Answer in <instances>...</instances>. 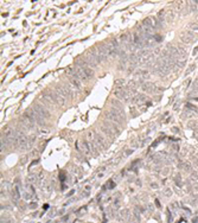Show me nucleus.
Returning <instances> with one entry per match:
<instances>
[{"mask_svg":"<svg viewBox=\"0 0 198 223\" xmlns=\"http://www.w3.org/2000/svg\"><path fill=\"white\" fill-rule=\"evenodd\" d=\"M104 116H106V119H107L108 121H112V122L118 124V125H122L123 122H125V120H123L118 113H115V112L113 110V108L107 110V112L104 113Z\"/></svg>","mask_w":198,"mask_h":223,"instance_id":"nucleus-1","label":"nucleus"},{"mask_svg":"<svg viewBox=\"0 0 198 223\" xmlns=\"http://www.w3.org/2000/svg\"><path fill=\"white\" fill-rule=\"evenodd\" d=\"M20 124H22L23 126H25L27 129H31V128L34 127L36 120L33 119V118H31V116L27 114V113H24L23 116H22V119H20Z\"/></svg>","mask_w":198,"mask_h":223,"instance_id":"nucleus-2","label":"nucleus"},{"mask_svg":"<svg viewBox=\"0 0 198 223\" xmlns=\"http://www.w3.org/2000/svg\"><path fill=\"white\" fill-rule=\"evenodd\" d=\"M96 141L99 142V145L101 146V148L103 151L107 150L108 146L110 145V141H107V136L101 134V133H96Z\"/></svg>","mask_w":198,"mask_h":223,"instance_id":"nucleus-3","label":"nucleus"},{"mask_svg":"<svg viewBox=\"0 0 198 223\" xmlns=\"http://www.w3.org/2000/svg\"><path fill=\"white\" fill-rule=\"evenodd\" d=\"M33 109H34V112H36L38 115L43 116V118H45V119L50 118V113L48 112V109L44 108L43 106H40V104H34V106H33Z\"/></svg>","mask_w":198,"mask_h":223,"instance_id":"nucleus-4","label":"nucleus"},{"mask_svg":"<svg viewBox=\"0 0 198 223\" xmlns=\"http://www.w3.org/2000/svg\"><path fill=\"white\" fill-rule=\"evenodd\" d=\"M34 141H36V136H34V135L27 136V141H26V144H25V145H24L23 147H20L19 150H20V151H30V150L32 148V146H33V144H34Z\"/></svg>","mask_w":198,"mask_h":223,"instance_id":"nucleus-5","label":"nucleus"},{"mask_svg":"<svg viewBox=\"0 0 198 223\" xmlns=\"http://www.w3.org/2000/svg\"><path fill=\"white\" fill-rule=\"evenodd\" d=\"M141 88L144 89L145 92H148V93H157V87H155V84L153 83H151V82H144V83H141Z\"/></svg>","mask_w":198,"mask_h":223,"instance_id":"nucleus-6","label":"nucleus"},{"mask_svg":"<svg viewBox=\"0 0 198 223\" xmlns=\"http://www.w3.org/2000/svg\"><path fill=\"white\" fill-rule=\"evenodd\" d=\"M74 68H75L76 75H77V77L80 78L81 81H87V80H88V76L86 75L84 70H83V69H82V68H81V66L78 65V64H76V65L74 66Z\"/></svg>","mask_w":198,"mask_h":223,"instance_id":"nucleus-7","label":"nucleus"},{"mask_svg":"<svg viewBox=\"0 0 198 223\" xmlns=\"http://www.w3.org/2000/svg\"><path fill=\"white\" fill-rule=\"evenodd\" d=\"M116 218H118V221H120V222H126V221H128L129 210L128 209H123V210H121V211L118 214Z\"/></svg>","mask_w":198,"mask_h":223,"instance_id":"nucleus-8","label":"nucleus"},{"mask_svg":"<svg viewBox=\"0 0 198 223\" xmlns=\"http://www.w3.org/2000/svg\"><path fill=\"white\" fill-rule=\"evenodd\" d=\"M103 126H106L107 128H109L110 131H113L115 134L116 133H120V128H119L118 124H114L112 121H108V120H104V122H103Z\"/></svg>","mask_w":198,"mask_h":223,"instance_id":"nucleus-9","label":"nucleus"},{"mask_svg":"<svg viewBox=\"0 0 198 223\" xmlns=\"http://www.w3.org/2000/svg\"><path fill=\"white\" fill-rule=\"evenodd\" d=\"M193 39V33L192 32H184L180 34V40L184 44H190Z\"/></svg>","mask_w":198,"mask_h":223,"instance_id":"nucleus-10","label":"nucleus"},{"mask_svg":"<svg viewBox=\"0 0 198 223\" xmlns=\"http://www.w3.org/2000/svg\"><path fill=\"white\" fill-rule=\"evenodd\" d=\"M80 151L84 156H88V154H90V146H89V144L87 140H83V141L80 144Z\"/></svg>","mask_w":198,"mask_h":223,"instance_id":"nucleus-11","label":"nucleus"},{"mask_svg":"<svg viewBox=\"0 0 198 223\" xmlns=\"http://www.w3.org/2000/svg\"><path fill=\"white\" fill-rule=\"evenodd\" d=\"M136 77L141 80V81H147L151 77V74L148 70H139L136 72Z\"/></svg>","mask_w":198,"mask_h":223,"instance_id":"nucleus-12","label":"nucleus"},{"mask_svg":"<svg viewBox=\"0 0 198 223\" xmlns=\"http://www.w3.org/2000/svg\"><path fill=\"white\" fill-rule=\"evenodd\" d=\"M170 71H171V69H170L168 66H166V65H160L159 68H158L157 72L159 74V76L165 77V76H167V75L170 74Z\"/></svg>","mask_w":198,"mask_h":223,"instance_id":"nucleus-13","label":"nucleus"},{"mask_svg":"<svg viewBox=\"0 0 198 223\" xmlns=\"http://www.w3.org/2000/svg\"><path fill=\"white\" fill-rule=\"evenodd\" d=\"M101 131L103 132V134L107 136V138H109L110 140H112V139H114V136H115V133H114L113 131H110L109 128H107L106 126H102V127H101Z\"/></svg>","mask_w":198,"mask_h":223,"instance_id":"nucleus-14","label":"nucleus"},{"mask_svg":"<svg viewBox=\"0 0 198 223\" xmlns=\"http://www.w3.org/2000/svg\"><path fill=\"white\" fill-rule=\"evenodd\" d=\"M11 196L13 199H19V197H20V192H19V189H18V186H14V188H12L11 190Z\"/></svg>","mask_w":198,"mask_h":223,"instance_id":"nucleus-15","label":"nucleus"},{"mask_svg":"<svg viewBox=\"0 0 198 223\" xmlns=\"http://www.w3.org/2000/svg\"><path fill=\"white\" fill-rule=\"evenodd\" d=\"M141 87V83L139 81H129L128 83V88L131 90H136V88Z\"/></svg>","mask_w":198,"mask_h":223,"instance_id":"nucleus-16","label":"nucleus"},{"mask_svg":"<svg viewBox=\"0 0 198 223\" xmlns=\"http://www.w3.org/2000/svg\"><path fill=\"white\" fill-rule=\"evenodd\" d=\"M95 139H96V132L94 131V129H90V131L88 132V134H87V140L93 142Z\"/></svg>","mask_w":198,"mask_h":223,"instance_id":"nucleus-17","label":"nucleus"},{"mask_svg":"<svg viewBox=\"0 0 198 223\" xmlns=\"http://www.w3.org/2000/svg\"><path fill=\"white\" fill-rule=\"evenodd\" d=\"M70 84L75 88V89H80L81 88V80H78V78H72V80L70 81Z\"/></svg>","mask_w":198,"mask_h":223,"instance_id":"nucleus-18","label":"nucleus"},{"mask_svg":"<svg viewBox=\"0 0 198 223\" xmlns=\"http://www.w3.org/2000/svg\"><path fill=\"white\" fill-rule=\"evenodd\" d=\"M110 103H112L113 108L122 109V103H121V102H120L119 100H116V98H114V100H112V101H110Z\"/></svg>","mask_w":198,"mask_h":223,"instance_id":"nucleus-19","label":"nucleus"},{"mask_svg":"<svg viewBox=\"0 0 198 223\" xmlns=\"http://www.w3.org/2000/svg\"><path fill=\"white\" fill-rule=\"evenodd\" d=\"M174 12L173 11H168L167 13H166V22H168V23H171L173 22V19H174Z\"/></svg>","mask_w":198,"mask_h":223,"instance_id":"nucleus-20","label":"nucleus"},{"mask_svg":"<svg viewBox=\"0 0 198 223\" xmlns=\"http://www.w3.org/2000/svg\"><path fill=\"white\" fill-rule=\"evenodd\" d=\"M185 65V60H176V68L177 69H180L183 66Z\"/></svg>","mask_w":198,"mask_h":223,"instance_id":"nucleus-21","label":"nucleus"},{"mask_svg":"<svg viewBox=\"0 0 198 223\" xmlns=\"http://www.w3.org/2000/svg\"><path fill=\"white\" fill-rule=\"evenodd\" d=\"M178 48V52H179V56H186V49L185 48H183L182 45H179V46H177Z\"/></svg>","mask_w":198,"mask_h":223,"instance_id":"nucleus-22","label":"nucleus"},{"mask_svg":"<svg viewBox=\"0 0 198 223\" xmlns=\"http://www.w3.org/2000/svg\"><path fill=\"white\" fill-rule=\"evenodd\" d=\"M157 18H158V20H159V22H164V19H165L166 18V14H165V12L164 11H160L159 12V13H158V16H157Z\"/></svg>","mask_w":198,"mask_h":223,"instance_id":"nucleus-23","label":"nucleus"},{"mask_svg":"<svg viewBox=\"0 0 198 223\" xmlns=\"http://www.w3.org/2000/svg\"><path fill=\"white\" fill-rule=\"evenodd\" d=\"M27 182H31V184H34L37 182V176L36 174H30L27 177Z\"/></svg>","mask_w":198,"mask_h":223,"instance_id":"nucleus-24","label":"nucleus"},{"mask_svg":"<svg viewBox=\"0 0 198 223\" xmlns=\"http://www.w3.org/2000/svg\"><path fill=\"white\" fill-rule=\"evenodd\" d=\"M6 147H7V145H6V142L1 139V142H0V151L1 152H5L6 151Z\"/></svg>","mask_w":198,"mask_h":223,"instance_id":"nucleus-25","label":"nucleus"},{"mask_svg":"<svg viewBox=\"0 0 198 223\" xmlns=\"http://www.w3.org/2000/svg\"><path fill=\"white\" fill-rule=\"evenodd\" d=\"M125 84H126V81H125V80H118V81H116V87L118 88H123Z\"/></svg>","mask_w":198,"mask_h":223,"instance_id":"nucleus-26","label":"nucleus"},{"mask_svg":"<svg viewBox=\"0 0 198 223\" xmlns=\"http://www.w3.org/2000/svg\"><path fill=\"white\" fill-rule=\"evenodd\" d=\"M187 126H189V128H196L197 127V122L196 121H189Z\"/></svg>","mask_w":198,"mask_h":223,"instance_id":"nucleus-27","label":"nucleus"},{"mask_svg":"<svg viewBox=\"0 0 198 223\" xmlns=\"http://www.w3.org/2000/svg\"><path fill=\"white\" fill-rule=\"evenodd\" d=\"M164 195H165L166 197H170L172 195V191H171V189H167V188H166L165 190H164Z\"/></svg>","mask_w":198,"mask_h":223,"instance_id":"nucleus-28","label":"nucleus"},{"mask_svg":"<svg viewBox=\"0 0 198 223\" xmlns=\"http://www.w3.org/2000/svg\"><path fill=\"white\" fill-rule=\"evenodd\" d=\"M190 29H191L192 31H198V23L191 24V25H190Z\"/></svg>","mask_w":198,"mask_h":223,"instance_id":"nucleus-29","label":"nucleus"},{"mask_svg":"<svg viewBox=\"0 0 198 223\" xmlns=\"http://www.w3.org/2000/svg\"><path fill=\"white\" fill-rule=\"evenodd\" d=\"M192 90H195V92H198V81H195L192 83Z\"/></svg>","mask_w":198,"mask_h":223,"instance_id":"nucleus-30","label":"nucleus"},{"mask_svg":"<svg viewBox=\"0 0 198 223\" xmlns=\"http://www.w3.org/2000/svg\"><path fill=\"white\" fill-rule=\"evenodd\" d=\"M38 150H36V148H33V150H31V154H30V156H31V157H37L38 156Z\"/></svg>","mask_w":198,"mask_h":223,"instance_id":"nucleus-31","label":"nucleus"},{"mask_svg":"<svg viewBox=\"0 0 198 223\" xmlns=\"http://www.w3.org/2000/svg\"><path fill=\"white\" fill-rule=\"evenodd\" d=\"M196 2H190V10L192 12H196V5H195Z\"/></svg>","mask_w":198,"mask_h":223,"instance_id":"nucleus-32","label":"nucleus"},{"mask_svg":"<svg viewBox=\"0 0 198 223\" xmlns=\"http://www.w3.org/2000/svg\"><path fill=\"white\" fill-rule=\"evenodd\" d=\"M193 69H195V65H191L190 68H189V69H187L186 72H185V75H189V74H190V72H191V71H192Z\"/></svg>","mask_w":198,"mask_h":223,"instance_id":"nucleus-33","label":"nucleus"},{"mask_svg":"<svg viewBox=\"0 0 198 223\" xmlns=\"http://www.w3.org/2000/svg\"><path fill=\"white\" fill-rule=\"evenodd\" d=\"M30 208H32V209L37 208V203H36V202H31V203H30Z\"/></svg>","mask_w":198,"mask_h":223,"instance_id":"nucleus-34","label":"nucleus"},{"mask_svg":"<svg viewBox=\"0 0 198 223\" xmlns=\"http://www.w3.org/2000/svg\"><path fill=\"white\" fill-rule=\"evenodd\" d=\"M27 159H29V157L26 156V157H24V158L22 159V160H20V163H22V164H25V163L27 161Z\"/></svg>","mask_w":198,"mask_h":223,"instance_id":"nucleus-35","label":"nucleus"},{"mask_svg":"<svg viewBox=\"0 0 198 223\" xmlns=\"http://www.w3.org/2000/svg\"><path fill=\"white\" fill-rule=\"evenodd\" d=\"M114 182H113V180H110V182H109V186H108V188H109V189H113V188H114Z\"/></svg>","mask_w":198,"mask_h":223,"instance_id":"nucleus-36","label":"nucleus"},{"mask_svg":"<svg viewBox=\"0 0 198 223\" xmlns=\"http://www.w3.org/2000/svg\"><path fill=\"white\" fill-rule=\"evenodd\" d=\"M191 176H192V178H193V179H198V174L196 173V172H193V173L191 174Z\"/></svg>","mask_w":198,"mask_h":223,"instance_id":"nucleus-37","label":"nucleus"},{"mask_svg":"<svg viewBox=\"0 0 198 223\" xmlns=\"http://www.w3.org/2000/svg\"><path fill=\"white\" fill-rule=\"evenodd\" d=\"M76 199H77V198H71V199H69V201L66 202V203H65V204H70V203H72V202H75Z\"/></svg>","mask_w":198,"mask_h":223,"instance_id":"nucleus-38","label":"nucleus"},{"mask_svg":"<svg viewBox=\"0 0 198 223\" xmlns=\"http://www.w3.org/2000/svg\"><path fill=\"white\" fill-rule=\"evenodd\" d=\"M179 103H180V101H177V103L173 106V109H177L178 107H179Z\"/></svg>","mask_w":198,"mask_h":223,"instance_id":"nucleus-39","label":"nucleus"},{"mask_svg":"<svg viewBox=\"0 0 198 223\" xmlns=\"http://www.w3.org/2000/svg\"><path fill=\"white\" fill-rule=\"evenodd\" d=\"M167 173H168V169L163 170V174H167Z\"/></svg>","mask_w":198,"mask_h":223,"instance_id":"nucleus-40","label":"nucleus"},{"mask_svg":"<svg viewBox=\"0 0 198 223\" xmlns=\"http://www.w3.org/2000/svg\"><path fill=\"white\" fill-rule=\"evenodd\" d=\"M151 186H152L153 189H157V188H158V185L155 184V183H152V185H151Z\"/></svg>","mask_w":198,"mask_h":223,"instance_id":"nucleus-41","label":"nucleus"},{"mask_svg":"<svg viewBox=\"0 0 198 223\" xmlns=\"http://www.w3.org/2000/svg\"><path fill=\"white\" fill-rule=\"evenodd\" d=\"M195 136H196V138H197V139H198V129H197V131H196V132H195Z\"/></svg>","mask_w":198,"mask_h":223,"instance_id":"nucleus-42","label":"nucleus"},{"mask_svg":"<svg viewBox=\"0 0 198 223\" xmlns=\"http://www.w3.org/2000/svg\"><path fill=\"white\" fill-rule=\"evenodd\" d=\"M193 223H198V217H196L195 220H193Z\"/></svg>","mask_w":198,"mask_h":223,"instance_id":"nucleus-43","label":"nucleus"}]
</instances>
